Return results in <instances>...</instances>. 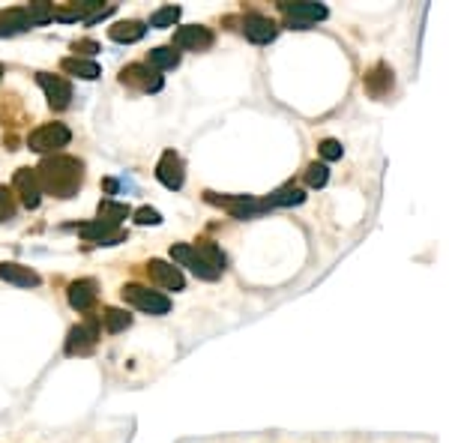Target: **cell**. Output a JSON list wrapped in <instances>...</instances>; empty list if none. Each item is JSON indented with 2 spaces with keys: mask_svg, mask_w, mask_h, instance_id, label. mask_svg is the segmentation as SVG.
Wrapping results in <instances>:
<instances>
[{
  "mask_svg": "<svg viewBox=\"0 0 449 443\" xmlns=\"http://www.w3.org/2000/svg\"><path fill=\"white\" fill-rule=\"evenodd\" d=\"M42 192H52L54 198H72L84 183V165L72 156H48L36 168Z\"/></svg>",
  "mask_w": 449,
  "mask_h": 443,
  "instance_id": "6da1fadb",
  "label": "cell"
},
{
  "mask_svg": "<svg viewBox=\"0 0 449 443\" xmlns=\"http://www.w3.org/2000/svg\"><path fill=\"white\" fill-rule=\"evenodd\" d=\"M69 141H72V132H69L63 123H42L27 135V147L36 150V153H57Z\"/></svg>",
  "mask_w": 449,
  "mask_h": 443,
  "instance_id": "7a4b0ae2",
  "label": "cell"
},
{
  "mask_svg": "<svg viewBox=\"0 0 449 443\" xmlns=\"http://www.w3.org/2000/svg\"><path fill=\"white\" fill-rule=\"evenodd\" d=\"M120 294H123V300L129 306L141 309V311H147V315H168V311H171V300H168L165 294H159V290L144 288V285H126Z\"/></svg>",
  "mask_w": 449,
  "mask_h": 443,
  "instance_id": "3957f363",
  "label": "cell"
},
{
  "mask_svg": "<svg viewBox=\"0 0 449 443\" xmlns=\"http://www.w3.org/2000/svg\"><path fill=\"white\" fill-rule=\"evenodd\" d=\"M210 204H219V207H225L228 213H231L234 219H255V216H261L267 213V201H255L252 195H231V198H219L216 192H207L204 195Z\"/></svg>",
  "mask_w": 449,
  "mask_h": 443,
  "instance_id": "277c9868",
  "label": "cell"
},
{
  "mask_svg": "<svg viewBox=\"0 0 449 443\" xmlns=\"http://www.w3.org/2000/svg\"><path fill=\"white\" fill-rule=\"evenodd\" d=\"M36 81L39 87L45 90L48 96V105H52L54 111H63L72 105V84L66 81L63 75H52V72H36Z\"/></svg>",
  "mask_w": 449,
  "mask_h": 443,
  "instance_id": "5b68a950",
  "label": "cell"
},
{
  "mask_svg": "<svg viewBox=\"0 0 449 443\" xmlns=\"http://www.w3.org/2000/svg\"><path fill=\"white\" fill-rule=\"evenodd\" d=\"M278 9L287 15V24L297 27V30H306L317 22H324L329 15L324 3H278Z\"/></svg>",
  "mask_w": 449,
  "mask_h": 443,
  "instance_id": "8992f818",
  "label": "cell"
},
{
  "mask_svg": "<svg viewBox=\"0 0 449 443\" xmlns=\"http://www.w3.org/2000/svg\"><path fill=\"white\" fill-rule=\"evenodd\" d=\"M96 339H99V320H84L69 329V339H66V354L69 357H84L90 350L96 348Z\"/></svg>",
  "mask_w": 449,
  "mask_h": 443,
  "instance_id": "52a82bcc",
  "label": "cell"
},
{
  "mask_svg": "<svg viewBox=\"0 0 449 443\" xmlns=\"http://www.w3.org/2000/svg\"><path fill=\"white\" fill-rule=\"evenodd\" d=\"M156 180H159V183H162L165 189H171V192L183 189V183H186V168H183V159H180L174 150H168V153H162V159H159V165H156Z\"/></svg>",
  "mask_w": 449,
  "mask_h": 443,
  "instance_id": "ba28073f",
  "label": "cell"
},
{
  "mask_svg": "<svg viewBox=\"0 0 449 443\" xmlns=\"http://www.w3.org/2000/svg\"><path fill=\"white\" fill-rule=\"evenodd\" d=\"M213 45V30L201 24H186L174 33L171 48H183V52H207Z\"/></svg>",
  "mask_w": 449,
  "mask_h": 443,
  "instance_id": "9c48e42d",
  "label": "cell"
},
{
  "mask_svg": "<svg viewBox=\"0 0 449 443\" xmlns=\"http://www.w3.org/2000/svg\"><path fill=\"white\" fill-rule=\"evenodd\" d=\"M13 189L18 192V198H22V204H24L27 210H36L39 204H42V186H39L36 171L18 168V171H15V180H13Z\"/></svg>",
  "mask_w": 449,
  "mask_h": 443,
  "instance_id": "30bf717a",
  "label": "cell"
},
{
  "mask_svg": "<svg viewBox=\"0 0 449 443\" xmlns=\"http://www.w3.org/2000/svg\"><path fill=\"white\" fill-rule=\"evenodd\" d=\"M171 261L177 267H186V270H192V273L198 276V279H204V281H216L219 279V273L213 267H207L201 258L195 255V249L189 246V243H177V246H171Z\"/></svg>",
  "mask_w": 449,
  "mask_h": 443,
  "instance_id": "8fae6325",
  "label": "cell"
},
{
  "mask_svg": "<svg viewBox=\"0 0 449 443\" xmlns=\"http://www.w3.org/2000/svg\"><path fill=\"white\" fill-rule=\"evenodd\" d=\"M120 81L129 84V87L144 90V93H159V90H162V75L153 72V69L144 66V63H132V66H126L123 72H120Z\"/></svg>",
  "mask_w": 449,
  "mask_h": 443,
  "instance_id": "7c38bea8",
  "label": "cell"
},
{
  "mask_svg": "<svg viewBox=\"0 0 449 443\" xmlns=\"http://www.w3.org/2000/svg\"><path fill=\"white\" fill-rule=\"evenodd\" d=\"M243 33L249 42H255V45H267V42H273V39L278 36V24L273 22V18H267V15H246L243 18Z\"/></svg>",
  "mask_w": 449,
  "mask_h": 443,
  "instance_id": "4fadbf2b",
  "label": "cell"
},
{
  "mask_svg": "<svg viewBox=\"0 0 449 443\" xmlns=\"http://www.w3.org/2000/svg\"><path fill=\"white\" fill-rule=\"evenodd\" d=\"M147 276L153 279L159 288H165V290H183L186 288L183 273H180L177 267L165 264V261H150V264H147Z\"/></svg>",
  "mask_w": 449,
  "mask_h": 443,
  "instance_id": "5bb4252c",
  "label": "cell"
},
{
  "mask_svg": "<svg viewBox=\"0 0 449 443\" xmlns=\"http://www.w3.org/2000/svg\"><path fill=\"white\" fill-rule=\"evenodd\" d=\"M81 231V237L87 240V243H99V246H114V243H123L126 234L114 225H105V222H90V225H81L78 228Z\"/></svg>",
  "mask_w": 449,
  "mask_h": 443,
  "instance_id": "9a60e30c",
  "label": "cell"
},
{
  "mask_svg": "<svg viewBox=\"0 0 449 443\" xmlns=\"http://www.w3.org/2000/svg\"><path fill=\"white\" fill-rule=\"evenodd\" d=\"M66 297H69V306H72L75 311H87V309H93L96 303V281L93 279H78L69 285L66 290Z\"/></svg>",
  "mask_w": 449,
  "mask_h": 443,
  "instance_id": "2e32d148",
  "label": "cell"
},
{
  "mask_svg": "<svg viewBox=\"0 0 449 443\" xmlns=\"http://www.w3.org/2000/svg\"><path fill=\"white\" fill-rule=\"evenodd\" d=\"M365 90H368V93H372L375 99L386 96L389 90H393V69H389L386 63L372 66V69L365 72Z\"/></svg>",
  "mask_w": 449,
  "mask_h": 443,
  "instance_id": "e0dca14e",
  "label": "cell"
},
{
  "mask_svg": "<svg viewBox=\"0 0 449 443\" xmlns=\"http://www.w3.org/2000/svg\"><path fill=\"white\" fill-rule=\"evenodd\" d=\"M0 279L18 288H36L39 285V273H33L24 264H0Z\"/></svg>",
  "mask_w": 449,
  "mask_h": 443,
  "instance_id": "ac0fdd59",
  "label": "cell"
},
{
  "mask_svg": "<svg viewBox=\"0 0 449 443\" xmlns=\"http://www.w3.org/2000/svg\"><path fill=\"white\" fill-rule=\"evenodd\" d=\"M144 33H147V24L135 22V18L117 22L114 27H108V36H111L114 42H123V45H132V42H138V39H144Z\"/></svg>",
  "mask_w": 449,
  "mask_h": 443,
  "instance_id": "d6986e66",
  "label": "cell"
},
{
  "mask_svg": "<svg viewBox=\"0 0 449 443\" xmlns=\"http://www.w3.org/2000/svg\"><path fill=\"white\" fill-rule=\"evenodd\" d=\"M24 30H30L24 6L3 9V13H0V33H3V36H15V33H24Z\"/></svg>",
  "mask_w": 449,
  "mask_h": 443,
  "instance_id": "ffe728a7",
  "label": "cell"
},
{
  "mask_svg": "<svg viewBox=\"0 0 449 443\" xmlns=\"http://www.w3.org/2000/svg\"><path fill=\"white\" fill-rule=\"evenodd\" d=\"M60 69H63V72H69V75L84 78V81H93V78L102 75L99 63H93V60H84V57H66L63 63H60Z\"/></svg>",
  "mask_w": 449,
  "mask_h": 443,
  "instance_id": "44dd1931",
  "label": "cell"
},
{
  "mask_svg": "<svg viewBox=\"0 0 449 443\" xmlns=\"http://www.w3.org/2000/svg\"><path fill=\"white\" fill-rule=\"evenodd\" d=\"M306 201V192L299 186H294V183H287V186H282V189H276L273 195L267 198V207L273 210V207H297V204H303Z\"/></svg>",
  "mask_w": 449,
  "mask_h": 443,
  "instance_id": "7402d4cb",
  "label": "cell"
},
{
  "mask_svg": "<svg viewBox=\"0 0 449 443\" xmlns=\"http://www.w3.org/2000/svg\"><path fill=\"white\" fill-rule=\"evenodd\" d=\"M180 63V52L177 48H171V45H159V48H153L150 52V57H147V66L153 69V72H162V69H174Z\"/></svg>",
  "mask_w": 449,
  "mask_h": 443,
  "instance_id": "603a6c76",
  "label": "cell"
},
{
  "mask_svg": "<svg viewBox=\"0 0 449 443\" xmlns=\"http://www.w3.org/2000/svg\"><path fill=\"white\" fill-rule=\"evenodd\" d=\"M129 213H132V210H129V204H117V201H108L105 198L102 204H99V210H96V219L105 222V225L120 228V222L129 219Z\"/></svg>",
  "mask_w": 449,
  "mask_h": 443,
  "instance_id": "cb8c5ba5",
  "label": "cell"
},
{
  "mask_svg": "<svg viewBox=\"0 0 449 443\" xmlns=\"http://www.w3.org/2000/svg\"><path fill=\"white\" fill-rule=\"evenodd\" d=\"M192 249H195V255L201 258L207 267L216 270V273H222V270H225V255H222V249H219L216 243H210V240H198Z\"/></svg>",
  "mask_w": 449,
  "mask_h": 443,
  "instance_id": "d4e9b609",
  "label": "cell"
},
{
  "mask_svg": "<svg viewBox=\"0 0 449 443\" xmlns=\"http://www.w3.org/2000/svg\"><path fill=\"white\" fill-rule=\"evenodd\" d=\"M24 13H27L30 27H42V24H48V22H54V6H52V3H45V0L27 3V6H24Z\"/></svg>",
  "mask_w": 449,
  "mask_h": 443,
  "instance_id": "484cf974",
  "label": "cell"
},
{
  "mask_svg": "<svg viewBox=\"0 0 449 443\" xmlns=\"http://www.w3.org/2000/svg\"><path fill=\"white\" fill-rule=\"evenodd\" d=\"M99 324H102L108 332H120L132 324V315H126L123 309H105L102 318H99Z\"/></svg>",
  "mask_w": 449,
  "mask_h": 443,
  "instance_id": "4316f807",
  "label": "cell"
},
{
  "mask_svg": "<svg viewBox=\"0 0 449 443\" xmlns=\"http://www.w3.org/2000/svg\"><path fill=\"white\" fill-rule=\"evenodd\" d=\"M180 22V6H162L150 15V27H174Z\"/></svg>",
  "mask_w": 449,
  "mask_h": 443,
  "instance_id": "83f0119b",
  "label": "cell"
},
{
  "mask_svg": "<svg viewBox=\"0 0 449 443\" xmlns=\"http://www.w3.org/2000/svg\"><path fill=\"white\" fill-rule=\"evenodd\" d=\"M326 180H329V168L324 162H312V165L306 168V183L312 186V189H324Z\"/></svg>",
  "mask_w": 449,
  "mask_h": 443,
  "instance_id": "f1b7e54d",
  "label": "cell"
},
{
  "mask_svg": "<svg viewBox=\"0 0 449 443\" xmlns=\"http://www.w3.org/2000/svg\"><path fill=\"white\" fill-rule=\"evenodd\" d=\"M15 195H13V189H6V186H0V222H6V219H13L15 216Z\"/></svg>",
  "mask_w": 449,
  "mask_h": 443,
  "instance_id": "f546056e",
  "label": "cell"
},
{
  "mask_svg": "<svg viewBox=\"0 0 449 443\" xmlns=\"http://www.w3.org/2000/svg\"><path fill=\"white\" fill-rule=\"evenodd\" d=\"M317 150H321V156L326 159V162H336V159H342V153H345V147L338 144L336 138H326V141H321V147H317Z\"/></svg>",
  "mask_w": 449,
  "mask_h": 443,
  "instance_id": "4dcf8cb0",
  "label": "cell"
},
{
  "mask_svg": "<svg viewBox=\"0 0 449 443\" xmlns=\"http://www.w3.org/2000/svg\"><path fill=\"white\" fill-rule=\"evenodd\" d=\"M135 222H138V225H159L162 216H159V210H153V207H141L135 213Z\"/></svg>",
  "mask_w": 449,
  "mask_h": 443,
  "instance_id": "1f68e13d",
  "label": "cell"
},
{
  "mask_svg": "<svg viewBox=\"0 0 449 443\" xmlns=\"http://www.w3.org/2000/svg\"><path fill=\"white\" fill-rule=\"evenodd\" d=\"M72 48H75V54H78V52H81V54H93V52H99V45L93 42V39H81V42H75Z\"/></svg>",
  "mask_w": 449,
  "mask_h": 443,
  "instance_id": "d6a6232c",
  "label": "cell"
},
{
  "mask_svg": "<svg viewBox=\"0 0 449 443\" xmlns=\"http://www.w3.org/2000/svg\"><path fill=\"white\" fill-rule=\"evenodd\" d=\"M105 192H117V180H105Z\"/></svg>",
  "mask_w": 449,
  "mask_h": 443,
  "instance_id": "836d02e7",
  "label": "cell"
},
{
  "mask_svg": "<svg viewBox=\"0 0 449 443\" xmlns=\"http://www.w3.org/2000/svg\"><path fill=\"white\" fill-rule=\"evenodd\" d=\"M0 75H3V66H0Z\"/></svg>",
  "mask_w": 449,
  "mask_h": 443,
  "instance_id": "e575fe53",
  "label": "cell"
}]
</instances>
